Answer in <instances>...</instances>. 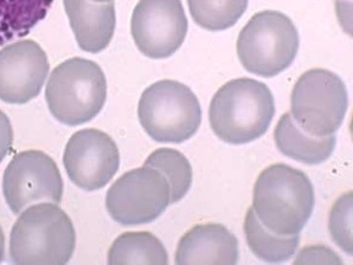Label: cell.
Here are the masks:
<instances>
[{
    "label": "cell",
    "instance_id": "6da1fadb",
    "mask_svg": "<svg viewBox=\"0 0 353 265\" xmlns=\"http://www.w3.org/2000/svg\"><path fill=\"white\" fill-rule=\"evenodd\" d=\"M316 204L314 186L301 170L273 164L260 173L254 190V208L260 223L281 236L300 234Z\"/></svg>",
    "mask_w": 353,
    "mask_h": 265
},
{
    "label": "cell",
    "instance_id": "7a4b0ae2",
    "mask_svg": "<svg viewBox=\"0 0 353 265\" xmlns=\"http://www.w3.org/2000/svg\"><path fill=\"white\" fill-rule=\"evenodd\" d=\"M275 112V99L267 85L254 79H234L214 95L210 125L223 142L247 144L266 133Z\"/></svg>",
    "mask_w": 353,
    "mask_h": 265
},
{
    "label": "cell",
    "instance_id": "3957f363",
    "mask_svg": "<svg viewBox=\"0 0 353 265\" xmlns=\"http://www.w3.org/2000/svg\"><path fill=\"white\" fill-rule=\"evenodd\" d=\"M75 247L72 221L56 204L28 207L12 228L10 259L14 264H66Z\"/></svg>",
    "mask_w": 353,
    "mask_h": 265
},
{
    "label": "cell",
    "instance_id": "277c9868",
    "mask_svg": "<svg viewBox=\"0 0 353 265\" xmlns=\"http://www.w3.org/2000/svg\"><path fill=\"white\" fill-rule=\"evenodd\" d=\"M45 97L50 112L63 125L77 126L94 120L107 99V81L99 64L72 57L52 70Z\"/></svg>",
    "mask_w": 353,
    "mask_h": 265
},
{
    "label": "cell",
    "instance_id": "5b68a950",
    "mask_svg": "<svg viewBox=\"0 0 353 265\" xmlns=\"http://www.w3.org/2000/svg\"><path fill=\"white\" fill-rule=\"evenodd\" d=\"M299 46V32L290 17L266 10L252 16L241 30L237 54L245 70L272 78L290 68Z\"/></svg>",
    "mask_w": 353,
    "mask_h": 265
},
{
    "label": "cell",
    "instance_id": "8992f818",
    "mask_svg": "<svg viewBox=\"0 0 353 265\" xmlns=\"http://www.w3.org/2000/svg\"><path fill=\"white\" fill-rule=\"evenodd\" d=\"M141 126L159 143L185 142L199 130L202 109L188 86L173 80L159 81L145 88L138 105Z\"/></svg>",
    "mask_w": 353,
    "mask_h": 265
},
{
    "label": "cell",
    "instance_id": "52a82bcc",
    "mask_svg": "<svg viewBox=\"0 0 353 265\" xmlns=\"http://www.w3.org/2000/svg\"><path fill=\"white\" fill-rule=\"evenodd\" d=\"M348 108L347 87L337 74L314 68L298 79L291 94V114L297 126L314 137L337 132Z\"/></svg>",
    "mask_w": 353,
    "mask_h": 265
},
{
    "label": "cell",
    "instance_id": "ba28073f",
    "mask_svg": "<svg viewBox=\"0 0 353 265\" xmlns=\"http://www.w3.org/2000/svg\"><path fill=\"white\" fill-rule=\"evenodd\" d=\"M170 203V187L165 177L145 166L123 174L106 195L110 216L125 226L152 223Z\"/></svg>",
    "mask_w": 353,
    "mask_h": 265
},
{
    "label": "cell",
    "instance_id": "9c48e42d",
    "mask_svg": "<svg viewBox=\"0 0 353 265\" xmlns=\"http://www.w3.org/2000/svg\"><path fill=\"white\" fill-rule=\"evenodd\" d=\"M4 198L14 214L33 203L63 200V181L56 162L44 152H21L8 164L3 175Z\"/></svg>",
    "mask_w": 353,
    "mask_h": 265
},
{
    "label": "cell",
    "instance_id": "30bf717a",
    "mask_svg": "<svg viewBox=\"0 0 353 265\" xmlns=\"http://www.w3.org/2000/svg\"><path fill=\"white\" fill-rule=\"evenodd\" d=\"M188 21L181 0H140L131 18L138 50L150 59L171 57L182 46Z\"/></svg>",
    "mask_w": 353,
    "mask_h": 265
},
{
    "label": "cell",
    "instance_id": "8fae6325",
    "mask_svg": "<svg viewBox=\"0 0 353 265\" xmlns=\"http://www.w3.org/2000/svg\"><path fill=\"white\" fill-rule=\"evenodd\" d=\"M63 164L74 185L94 192L108 185L116 175L120 152L111 136L95 128H85L71 136Z\"/></svg>",
    "mask_w": 353,
    "mask_h": 265
},
{
    "label": "cell",
    "instance_id": "7c38bea8",
    "mask_svg": "<svg viewBox=\"0 0 353 265\" xmlns=\"http://www.w3.org/2000/svg\"><path fill=\"white\" fill-rule=\"evenodd\" d=\"M46 52L32 40H21L0 51V100L26 104L41 92L49 74Z\"/></svg>",
    "mask_w": 353,
    "mask_h": 265
},
{
    "label": "cell",
    "instance_id": "4fadbf2b",
    "mask_svg": "<svg viewBox=\"0 0 353 265\" xmlns=\"http://www.w3.org/2000/svg\"><path fill=\"white\" fill-rule=\"evenodd\" d=\"M239 242L219 224H197L181 238L176 264H237Z\"/></svg>",
    "mask_w": 353,
    "mask_h": 265
},
{
    "label": "cell",
    "instance_id": "5bb4252c",
    "mask_svg": "<svg viewBox=\"0 0 353 265\" xmlns=\"http://www.w3.org/2000/svg\"><path fill=\"white\" fill-rule=\"evenodd\" d=\"M63 3L79 47L92 54L106 49L116 30L114 2L63 0Z\"/></svg>",
    "mask_w": 353,
    "mask_h": 265
},
{
    "label": "cell",
    "instance_id": "9a60e30c",
    "mask_svg": "<svg viewBox=\"0 0 353 265\" xmlns=\"http://www.w3.org/2000/svg\"><path fill=\"white\" fill-rule=\"evenodd\" d=\"M274 139L281 154L307 166L327 161L336 146V136L314 137L303 131L290 113L283 114L274 131Z\"/></svg>",
    "mask_w": 353,
    "mask_h": 265
},
{
    "label": "cell",
    "instance_id": "2e32d148",
    "mask_svg": "<svg viewBox=\"0 0 353 265\" xmlns=\"http://www.w3.org/2000/svg\"><path fill=\"white\" fill-rule=\"evenodd\" d=\"M244 231L255 257L268 264H283L294 257L301 239L300 234L281 236L271 233L260 223L252 207L245 215Z\"/></svg>",
    "mask_w": 353,
    "mask_h": 265
},
{
    "label": "cell",
    "instance_id": "e0dca14e",
    "mask_svg": "<svg viewBox=\"0 0 353 265\" xmlns=\"http://www.w3.org/2000/svg\"><path fill=\"white\" fill-rule=\"evenodd\" d=\"M54 0H0V46L26 37L46 18Z\"/></svg>",
    "mask_w": 353,
    "mask_h": 265
},
{
    "label": "cell",
    "instance_id": "ac0fdd59",
    "mask_svg": "<svg viewBox=\"0 0 353 265\" xmlns=\"http://www.w3.org/2000/svg\"><path fill=\"white\" fill-rule=\"evenodd\" d=\"M168 253L154 234L126 233L119 236L108 253L109 264H168Z\"/></svg>",
    "mask_w": 353,
    "mask_h": 265
},
{
    "label": "cell",
    "instance_id": "d6986e66",
    "mask_svg": "<svg viewBox=\"0 0 353 265\" xmlns=\"http://www.w3.org/2000/svg\"><path fill=\"white\" fill-rule=\"evenodd\" d=\"M193 21L209 32L232 28L244 15L249 0H188Z\"/></svg>",
    "mask_w": 353,
    "mask_h": 265
},
{
    "label": "cell",
    "instance_id": "ffe728a7",
    "mask_svg": "<svg viewBox=\"0 0 353 265\" xmlns=\"http://www.w3.org/2000/svg\"><path fill=\"white\" fill-rule=\"evenodd\" d=\"M145 166L163 174L170 187L171 203H176L187 195L192 185V167L182 153L170 148L152 152L145 159Z\"/></svg>",
    "mask_w": 353,
    "mask_h": 265
},
{
    "label": "cell",
    "instance_id": "44dd1931",
    "mask_svg": "<svg viewBox=\"0 0 353 265\" xmlns=\"http://www.w3.org/2000/svg\"><path fill=\"white\" fill-rule=\"evenodd\" d=\"M329 231L336 244L352 255V193L342 195L331 210Z\"/></svg>",
    "mask_w": 353,
    "mask_h": 265
},
{
    "label": "cell",
    "instance_id": "7402d4cb",
    "mask_svg": "<svg viewBox=\"0 0 353 265\" xmlns=\"http://www.w3.org/2000/svg\"><path fill=\"white\" fill-rule=\"evenodd\" d=\"M296 264H342L343 260L329 247L322 245L309 246L304 248L294 260Z\"/></svg>",
    "mask_w": 353,
    "mask_h": 265
},
{
    "label": "cell",
    "instance_id": "603a6c76",
    "mask_svg": "<svg viewBox=\"0 0 353 265\" xmlns=\"http://www.w3.org/2000/svg\"><path fill=\"white\" fill-rule=\"evenodd\" d=\"M14 133L11 121L7 115L0 110V164L12 151Z\"/></svg>",
    "mask_w": 353,
    "mask_h": 265
},
{
    "label": "cell",
    "instance_id": "cb8c5ba5",
    "mask_svg": "<svg viewBox=\"0 0 353 265\" xmlns=\"http://www.w3.org/2000/svg\"><path fill=\"white\" fill-rule=\"evenodd\" d=\"M4 252H6V237L0 226V262L4 259Z\"/></svg>",
    "mask_w": 353,
    "mask_h": 265
},
{
    "label": "cell",
    "instance_id": "d4e9b609",
    "mask_svg": "<svg viewBox=\"0 0 353 265\" xmlns=\"http://www.w3.org/2000/svg\"><path fill=\"white\" fill-rule=\"evenodd\" d=\"M92 1L99 2V3H103V2H111L113 1V0H92Z\"/></svg>",
    "mask_w": 353,
    "mask_h": 265
}]
</instances>
